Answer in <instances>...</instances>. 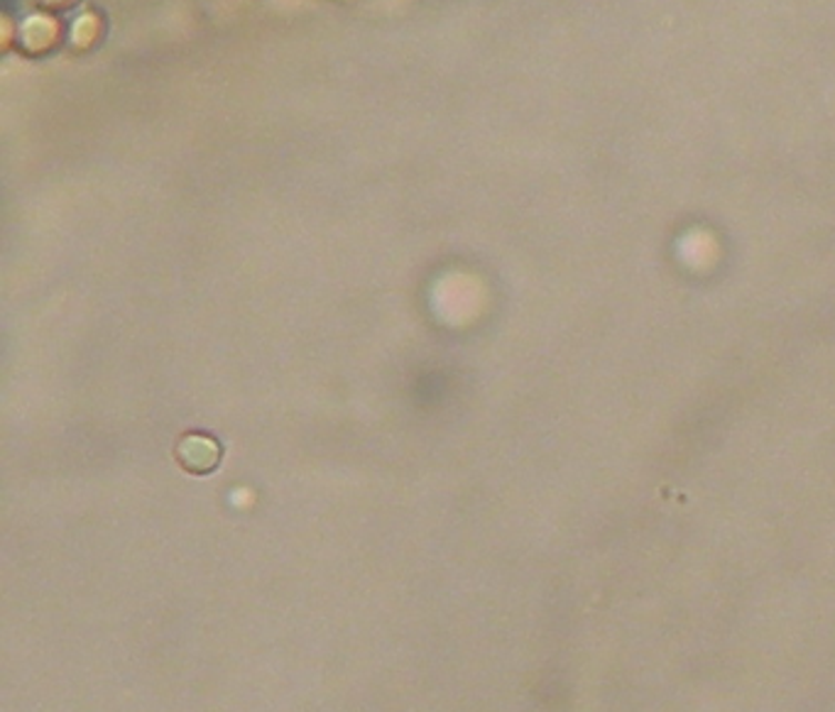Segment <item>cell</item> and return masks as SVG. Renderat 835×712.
<instances>
[{
    "instance_id": "obj_1",
    "label": "cell",
    "mask_w": 835,
    "mask_h": 712,
    "mask_svg": "<svg viewBox=\"0 0 835 712\" xmlns=\"http://www.w3.org/2000/svg\"><path fill=\"white\" fill-rule=\"evenodd\" d=\"M223 448L211 434H186L176 444V460L184 470L194 475H208L218 468Z\"/></svg>"
}]
</instances>
